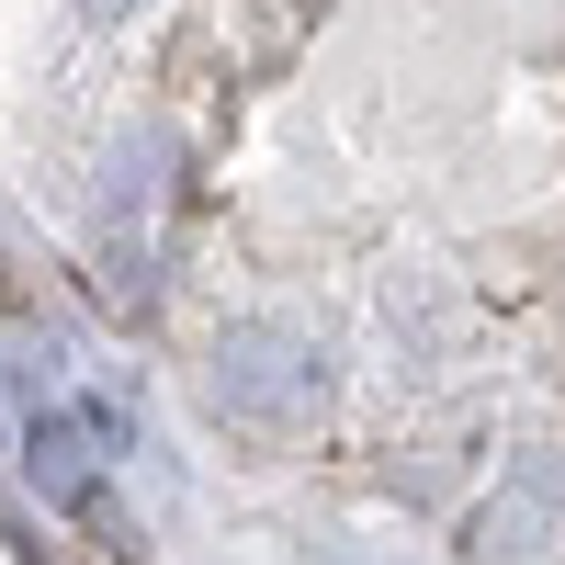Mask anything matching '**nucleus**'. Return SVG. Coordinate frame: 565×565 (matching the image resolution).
Masks as SVG:
<instances>
[{
  "instance_id": "nucleus-1",
  "label": "nucleus",
  "mask_w": 565,
  "mask_h": 565,
  "mask_svg": "<svg viewBox=\"0 0 565 565\" xmlns=\"http://www.w3.org/2000/svg\"><path fill=\"white\" fill-rule=\"evenodd\" d=\"M317 351L295 328H238V340L215 351V418H238V430H295L317 407Z\"/></svg>"
},
{
  "instance_id": "nucleus-2",
  "label": "nucleus",
  "mask_w": 565,
  "mask_h": 565,
  "mask_svg": "<svg viewBox=\"0 0 565 565\" xmlns=\"http://www.w3.org/2000/svg\"><path fill=\"white\" fill-rule=\"evenodd\" d=\"M543 521H554V498H543V487L487 498L476 521H463V565H543Z\"/></svg>"
},
{
  "instance_id": "nucleus-3",
  "label": "nucleus",
  "mask_w": 565,
  "mask_h": 565,
  "mask_svg": "<svg viewBox=\"0 0 565 565\" xmlns=\"http://www.w3.org/2000/svg\"><path fill=\"white\" fill-rule=\"evenodd\" d=\"M90 12H103V23H114V12H136V0H90Z\"/></svg>"
}]
</instances>
